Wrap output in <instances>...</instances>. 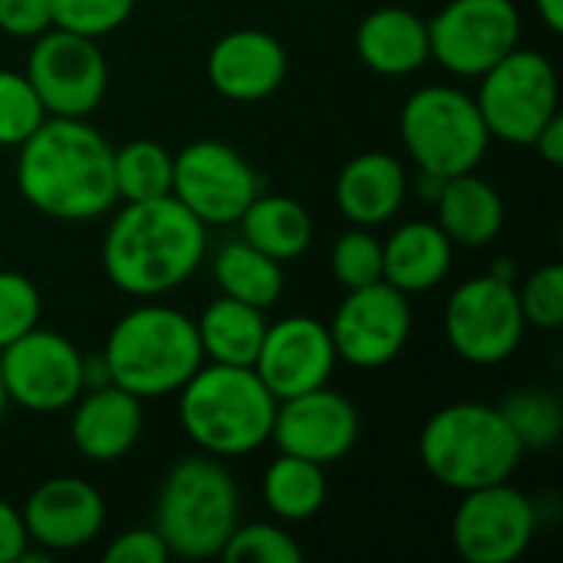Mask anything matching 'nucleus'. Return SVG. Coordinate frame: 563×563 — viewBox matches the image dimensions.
I'll use <instances>...</instances> for the list:
<instances>
[{"label": "nucleus", "instance_id": "obj_32", "mask_svg": "<svg viewBox=\"0 0 563 563\" xmlns=\"http://www.w3.org/2000/svg\"><path fill=\"white\" fill-rule=\"evenodd\" d=\"M218 558L224 563H300L303 548L280 521H251L231 531Z\"/></svg>", "mask_w": 563, "mask_h": 563}, {"label": "nucleus", "instance_id": "obj_20", "mask_svg": "<svg viewBox=\"0 0 563 563\" xmlns=\"http://www.w3.org/2000/svg\"><path fill=\"white\" fill-rule=\"evenodd\" d=\"M66 412L73 449L96 465H112L125 459L139 445L145 429L142 399L115 383L89 386Z\"/></svg>", "mask_w": 563, "mask_h": 563}, {"label": "nucleus", "instance_id": "obj_33", "mask_svg": "<svg viewBox=\"0 0 563 563\" xmlns=\"http://www.w3.org/2000/svg\"><path fill=\"white\" fill-rule=\"evenodd\" d=\"M46 119V109L23 69H0V148H16Z\"/></svg>", "mask_w": 563, "mask_h": 563}, {"label": "nucleus", "instance_id": "obj_29", "mask_svg": "<svg viewBox=\"0 0 563 563\" xmlns=\"http://www.w3.org/2000/svg\"><path fill=\"white\" fill-rule=\"evenodd\" d=\"M175 152L155 139H132L112 148V178L119 201H148L172 195Z\"/></svg>", "mask_w": 563, "mask_h": 563}, {"label": "nucleus", "instance_id": "obj_22", "mask_svg": "<svg viewBox=\"0 0 563 563\" xmlns=\"http://www.w3.org/2000/svg\"><path fill=\"white\" fill-rule=\"evenodd\" d=\"M356 56L360 63L386 79H402L432 63L429 53V23L409 7H379L369 10L356 26Z\"/></svg>", "mask_w": 563, "mask_h": 563}, {"label": "nucleus", "instance_id": "obj_39", "mask_svg": "<svg viewBox=\"0 0 563 563\" xmlns=\"http://www.w3.org/2000/svg\"><path fill=\"white\" fill-rule=\"evenodd\" d=\"M30 548V534L23 525V511L0 498V563H20Z\"/></svg>", "mask_w": 563, "mask_h": 563}, {"label": "nucleus", "instance_id": "obj_27", "mask_svg": "<svg viewBox=\"0 0 563 563\" xmlns=\"http://www.w3.org/2000/svg\"><path fill=\"white\" fill-rule=\"evenodd\" d=\"M261 498L264 508L274 515V521L280 525H303L313 521L327 498H330V482H327V468L297 455L280 452L261 478Z\"/></svg>", "mask_w": 563, "mask_h": 563}, {"label": "nucleus", "instance_id": "obj_41", "mask_svg": "<svg viewBox=\"0 0 563 563\" xmlns=\"http://www.w3.org/2000/svg\"><path fill=\"white\" fill-rule=\"evenodd\" d=\"M538 7V16L541 23L551 30V33H561L563 30V0H534Z\"/></svg>", "mask_w": 563, "mask_h": 563}, {"label": "nucleus", "instance_id": "obj_31", "mask_svg": "<svg viewBox=\"0 0 563 563\" xmlns=\"http://www.w3.org/2000/svg\"><path fill=\"white\" fill-rule=\"evenodd\" d=\"M330 271L343 290L383 280V238H376V228L350 224L330 247Z\"/></svg>", "mask_w": 563, "mask_h": 563}, {"label": "nucleus", "instance_id": "obj_17", "mask_svg": "<svg viewBox=\"0 0 563 563\" xmlns=\"http://www.w3.org/2000/svg\"><path fill=\"white\" fill-rule=\"evenodd\" d=\"M336 363L340 360L330 340V327L317 317L294 313L267 323L254 373L274 393V399H290L307 389L327 386Z\"/></svg>", "mask_w": 563, "mask_h": 563}, {"label": "nucleus", "instance_id": "obj_38", "mask_svg": "<svg viewBox=\"0 0 563 563\" xmlns=\"http://www.w3.org/2000/svg\"><path fill=\"white\" fill-rule=\"evenodd\" d=\"M53 26L49 0H0V33L13 40H36Z\"/></svg>", "mask_w": 563, "mask_h": 563}, {"label": "nucleus", "instance_id": "obj_21", "mask_svg": "<svg viewBox=\"0 0 563 563\" xmlns=\"http://www.w3.org/2000/svg\"><path fill=\"white\" fill-rule=\"evenodd\" d=\"M409 195V172L393 152L353 155L333 185L340 214L356 228H379L393 221Z\"/></svg>", "mask_w": 563, "mask_h": 563}, {"label": "nucleus", "instance_id": "obj_35", "mask_svg": "<svg viewBox=\"0 0 563 563\" xmlns=\"http://www.w3.org/2000/svg\"><path fill=\"white\" fill-rule=\"evenodd\" d=\"M40 287L20 271H0V350L40 323Z\"/></svg>", "mask_w": 563, "mask_h": 563}, {"label": "nucleus", "instance_id": "obj_36", "mask_svg": "<svg viewBox=\"0 0 563 563\" xmlns=\"http://www.w3.org/2000/svg\"><path fill=\"white\" fill-rule=\"evenodd\" d=\"M518 300H521V313L528 320V327L538 330H561L563 323V264L551 261L534 267L525 284L518 287Z\"/></svg>", "mask_w": 563, "mask_h": 563}, {"label": "nucleus", "instance_id": "obj_12", "mask_svg": "<svg viewBox=\"0 0 563 563\" xmlns=\"http://www.w3.org/2000/svg\"><path fill=\"white\" fill-rule=\"evenodd\" d=\"M23 76L36 89L46 115L89 119L109 89V63L99 40L49 26L30 40Z\"/></svg>", "mask_w": 563, "mask_h": 563}, {"label": "nucleus", "instance_id": "obj_26", "mask_svg": "<svg viewBox=\"0 0 563 563\" xmlns=\"http://www.w3.org/2000/svg\"><path fill=\"white\" fill-rule=\"evenodd\" d=\"M238 228L247 244H254L257 251H264L267 257H274L280 264L297 261L313 244V218L290 195L261 191L247 205V211L238 218Z\"/></svg>", "mask_w": 563, "mask_h": 563}, {"label": "nucleus", "instance_id": "obj_9", "mask_svg": "<svg viewBox=\"0 0 563 563\" xmlns=\"http://www.w3.org/2000/svg\"><path fill=\"white\" fill-rule=\"evenodd\" d=\"M442 330L449 350L472 366L508 363L528 333L515 280L478 274L462 280L445 300Z\"/></svg>", "mask_w": 563, "mask_h": 563}, {"label": "nucleus", "instance_id": "obj_13", "mask_svg": "<svg viewBox=\"0 0 563 563\" xmlns=\"http://www.w3.org/2000/svg\"><path fill=\"white\" fill-rule=\"evenodd\" d=\"M261 175L254 165L221 139H195L175 152L172 195L205 224L228 228L261 195Z\"/></svg>", "mask_w": 563, "mask_h": 563}, {"label": "nucleus", "instance_id": "obj_10", "mask_svg": "<svg viewBox=\"0 0 563 563\" xmlns=\"http://www.w3.org/2000/svg\"><path fill=\"white\" fill-rule=\"evenodd\" d=\"M429 53L445 73L478 79L521 46L525 20L515 0H449L429 20Z\"/></svg>", "mask_w": 563, "mask_h": 563}, {"label": "nucleus", "instance_id": "obj_15", "mask_svg": "<svg viewBox=\"0 0 563 563\" xmlns=\"http://www.w3.org/2000/svg\"><path fill=\"white\" fill-rule=\"evenodd\" d=\"M330 327L336 360L353 369H383L396 363L412 336V303L386 280L346 290Z\"/></svg>", "mask_w": 563, "mask_h": 563}, {"label": "nucleus", "instance_id": "obj_25", "mask_svg": "<svg viewBox=\"0 0 563 563\" xmlns=\"http://www.w3.org/2000/svg\"><path fill=\"white\" fill-rule=\"evenodd\" d=\"M195 330H198L205 363L254 366L257 350L267 333V317L261 307H251L221 294L201 310V317L195 320Z\"/></svg>", "mask_w": 563, "mask_h": 563}, {"label": "nucleus", "instance_id": "obj_4", "mask_svg": "<svg viewBox=\"0 0 563 563\" xmlns=\"http://www.w3.org/2000/svg\"><path fill=\"white\" fill-rule=\"evenodd\" d=\"M99 356L109 383L142 402L175 396L205 363L195 320L155 300L125 310L112 323Z\"/></svg>", "mask_w": 563, "mask_h": 563}, {"label": "nucleus", "instance_id": "obj_37", "mask_svg": "<svg viewBox=\"0 0 563 563\" xmlns=\"http://www.w3.org/2000/svg\"><path fill=\"white\" fill-rule=\"evenodd\" d=\"M172 558L162 534L145 525V528H129L122 534H115L106 551H102V561L106 563H165Z\"/></svg>", "mask_w": 563, "mask_h": 563}, {"label": "nucleus", "instance_id": "obj_2", "mask_svg": "<svg viewBox=\"0 0 563 563\" xmlns=\"http://www.w3.org/2000/svg\"><path fill=\"white\" fill-rule=\"evenodd\" d=\"M208 257V228L175 198L122 201L102 234L106 280L139 300L178 290Z\"/></svg>", "mask_w": 563, "mask_h": 563}, {"label": "nucleus", "instance_id": "obj_7", "mask_svg": "<svg viewBox=\"0 0 563 563\" xmlns=\"http://www.w3.org/2000/svg\"><path fill=\"white\" fill-rule=\"evenodd\" d=\"M399 139L419 175L432 178L478 172L492 148L475 96L445 82L422 86L402 102Z\"/></svg>", "mask_w": 563, "mask_h": 563}, {"label": "nucleus", "instance_id": "obj_42", "mask_svg": "<svg viewBox=\"0 0 563 563\" xmlns=\"http://www.w3.org/2000/svg\"><path fill=\"white\" fill-rule=\"evenodd\" d=\"M7 406H10V402H7V393H3V379H0V419H3V412H7Z\"/></svg>", "mask_w": 563, "mask_h": 563}, {"label": "nucleus", "instance_id": "obj_30", "mask_svg": "<svg viewBox=\"0 0 563 563\" xmlns=\"http://www.w3.org/2000/svg\"><path fill=\"white\" fill-rule=\"evenodd\" d=\"M505 422L511 426L515 439L528 452H548L561 442L563 435V402L558 393L541 386H525L508 393L498 402Z\"/></svg>", "mask_w": 563, "mask_h": 563}, {"label": "nucleus", "instance_id": "obj_16", "mask_svg": "<svg viewBox=\"0 0 563 563\" xmlns=\"http://www.w3.org/2000/svg\"><path fill=\"white\" fill-rule=\"evenodd\" d=\"M271 442L277 452L317 462V465H336L343 462L356 442H360V412L350 396L317 386L290 399H277Z\"/></svg>", "mask_w": 563, "mask_h": 563}, {"label": "nucleus", "instance_id": "obj_8", "mask_svg": "<svg viewBox=\"0 0 563 563\" xmlns=\"http://www.w3.org/2000/svg\"><path fill=\"white\" fill-rule=\"evenodd\" d=\"M475 106L492 142L531 148L534 135L561 112V82L548 53L511 49L488 73L478 76Z\"/></svg>", "mask_w": 563, "mask_h": 563}, {"label": "nucleus", "instance_id": "obj_11", "mask_svg": "<svg viewBox=\"0 0 563 563\" xmlns=\"http://www.w3.org/2000/svg\"><path fill=\"white\" fill-rule=\"evenodd\" d=\"M0 379L10 406L33 416H56L86 393V356L69 336L36 323L0 350Z\"/></svg>", "mask_w": 563, "mask_h": 563}, {"label": "nucleus", "instance_id": "obj_5", "mask_svg": "<svg viewBox=\"0 0 563 563\" xmlns=\"http://www.w3.org/2000/svg\"><path fill=\"white\" fill-rule=\"evenodd\" d=\"M419 462L442 488L465 495L485 485L511 482L525 449L492 402H449L432 412L419 432Z\"/></svg>", "mask_w": 563, "mask_h": 563}, {"label": "nucleus", "instance_id": "obj_28", "mask_svg": "<svg viewBox=\"0 0 563 563\" xmlns=\"http://www.w3.org/2000/svg\"><path fill=\"white\" fill-rule=\"evenodd\" d=\"M214 284L224 297H234L251 307H274L284 294V264L247 244L244 238L228 241L211 261Z\"/></svg>", "mask_w": 563, "mask_h": 563}, {"label": "nucleus", "instance_id": "obj_6", "mask_svg": "<svg viewBox=\"0 0 563 563\" xmlns=\"http://www.w3.org/2000/svg\"><path fill=\"white\" fill-rule=\"evenodd\" d=\"M238 525L241 495L224 459L191 452L165 472L155 495L152 528L162 534L172 558L211 561Z\"/></svg>", "mask_w": 563, "mask_h": 563}, {"label": "nucleus", "instance_id": "obj_3", "mask_svg": "<svg viewBox=\"0 0 563 563\" xmlns=\"http://www.w3.org/2000/svg\"><path fill=\"white\" fill-rule=\"evenodd\" d=\"M188 442L214 459H241L271 442L277 399L254 366L201 363L175 393Z\"/></svg>", "mask_w": 563, "mask_h": 563}, {"label": "nucleus", "instance_id": "obj_40", "mask_svg": "<svg viewBox=\"0 0 563 563\" xmlns=\"http://www.w3.org/2000/svg\"><path fill=\"white\" fill-rule=\"evenodd\" d=\"M531 148L541 155V162L548 168H561L563 165V115L558 112L554 119H548V125L534 135Z\"/></svg>", "mask_w": 563, "mask_h": 563}, {"label": "nucleus", "instance_id": "obj_19", "mask_svg": "<svg viewBox=\"0 0 563 563\" xmlns=\"http://www.w3.org/2000/svg\"><path fill=\"white\" fill-rule=\"evenodd\" d=\"M287 49L267 30H231L224 33L208 59L205 73L211 89L228 102H261L271 99L287 79Z\"/></svg>", "mask_w": 563, "mask_h": 563}, {"label": "nucleus", "instance_id": "obj_24", "mask_svg": "<svg viewBox=\"0 0 563 563\" xmlns=\"http://www.w3.org/2000/svg\"><path fill=\"white\" fill-rule=\"evenodd\" d=\"M432 201L435 224L455 247H488L505 228V198L478 172L442 178Z\"/></svg>", "mask_w": 563, "mask_h": 563}, {"label": "nucleus", "instance_id": "obj_1", "mask_svg": "<svg viewBox=\"0 0 563 563\" xmlns=\"http://www.w3.org/2000/svg\"><path fill=\"white\" fill-rule=\"evenodd\" d=\"M112 142L89 119L46 115L16 145V191L43 218L82 224L106 218L119 195Z\"/></svg>", "mask_w": 563, "mask_h": 563}, {"label": "nucleus", "instance_id": "obj_18", "mask_svg": "<svg viewBox=\"0 0 563 563\" xmlns=\"http://www.w3.org/2000/svg\"><path fill=\"white\" fill-rule=\"evenodd\" d=\"M20 511L30 544L46 554L82 551L106 528V498L79 475H56L40 482Z\"/></svg>", "mask_w": 563, "mask_h": 563}, {"label": "nucleus", "instance_id": "obj_34", "mask_svg": "<svg viewBox=\"0 0 563 563\" xmlns=\"http://www.w3.org/2000/svg\"><path fill=\"white\" fill-rule=\"evenodd\" d=\"M49 3H53V26L99 40L115 33L132 16L139 0H49Z\"/></svg>", "mask_w": 563, "mask_h": 563}, {"label": "nucleus", "instance_id": "obj_23", "mask_svg": "<svg viewBox=\"0 0 563 563\" xmlns=\"http://www.w3.org/2000/svg\"><path fill=\"white\" fill-rule=\"evenodd\" d=\"M455 264V244L435 221H402L383 238V280L406 297L435 290Z\"/></svg>", "mask_w": 563, "mask_h": 563}, {"label": "nucleus", "instance_id": "obj_14", "mask_svg": "<svg viewBox=\"0 0 563 563\" xmlns=\"http://www.w3.org/2000/svg\"><path fill=\"white\" fill-rule=\"evenodd\" d=\"M538 505L511 482L465 492L452 515V544L468 563H515L538 538Z\"/></svg>", "mask_w": 563, "mask_h": 563}]
</instances>
